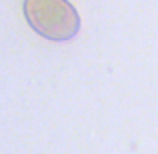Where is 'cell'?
Instances as JSON below:
<instances>
[{"instance_id": "6da1fadb", "label": "cell", "mask_w": 158, "mask_h": 154, "mask_svg": "<svg viewBox=\"0 0 158 154\" xmlns=\"http://www.w3.org/2000/svg\"><path fill=\"white\" fill-rule=\"evenodd\" d=\"M24 16L34 32L54 42L78 34L80 16L68 0H24Z\"/></svg>"}]
</instances>
